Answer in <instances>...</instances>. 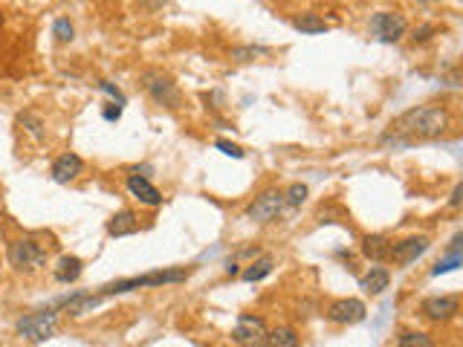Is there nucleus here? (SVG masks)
Listing matches in <instances>:
<instances>
[{"mask_svg": "<svg viewBox=\"0 0 463 347\" xmlns=\"http://www.w3.org/2000/svg\"><path fill=\"white\" fill-rule=\"evenodd\" d=\"M81 272H84L81 258H76V254H64V258H58L53 275H56L58 284H72V281H79V278H81Z\"/></svg>", "mask_w": 463, "mask_h": 347, "instance_id": "15", "label": "nucleus"}, {"mask_svg": "<svg viewBox=\"0 0 463 347\" xmlns=\"http://www.w3.org/2000/svg\"><path fill=\"white\" fill-rule=\"evenodd\" d=\"M388 284H391V272H388L385 266H374L368 275L362 278V290H365V292H371V295L385 292Z\"/></svg>", "mask_w": 463, "mask_h": 347, "instance_id": "17", "label": "nucleus"}, {"mask_svg": "<svg viewBox=\"0 0 463 347\" xmlns=\"http://www.w3.org/2000/svg\"><path fill=\"white\" fill-rule=\"evenodd\" d=\"M457 310H460L457 295H434V298H426L423 307H420V313L431 321H449L457 315Z\"/></svg>", "mask_w": 463, "mask_h": 347, "instance_id": "10", "label": "nucleus"}, {"mask_svg": "<svg viewBox=\"0 0 463 347\" xmlns=\"http://www.w3.org/2000/svg\"><path fill=\"white\" fill-rule=\"evenodd\" d=\"M119 116H122V107H119V104H116V107H105V119H107V122H116Z\"/></svg>", "mask_w": 463, "mask_h": 347, "instance_id": "31", "label": "nucleus"}, {"mask_svg": "<svg viewBox=\"0 0 463 347\" xmlns=\"http://www.w3.org/2000/svg\"><path fill=\"white\" fill-rule=\"evenodd\" d=\"M460 197H463V185H455V191H452V200H449V205H452V208H457V205H460Z\"/></svg>", "mask_w": 463, "mask_h": 347, "instance_id": "32", "label": "nucleus"}, {"mask_svg": "<svg viewBox=\"0 0 463 347\" xmlns=\"http://www.w3.org/2000/svg\"><path fill=\"white\" fill-rule=\"evenodd\" d=\"M258 55H270V50H266V46H237V50H232L235 61H252Z\"/></svg>", "mask_w": 463, "mask_h": 347, "instance_id": "24", "label": "nucleus"}, {"mask_svg": "<svg viewBox=\"0 0 463 347\" xmlns=\"http://www.w3.org/2000/svg\"><path fill=\"white\" fill-rule=\"evenodd\" d=\"M371 32L382 43H394V41H400L405 35V18L394 15V12H377L371 18Z\"/></svg>", "mask_w": 463, "mask_h": 347, "instance_id": "8", "label": "nucleus"}, {"mask_svg": "<svg viewBox=\"0 0 463 347\" xmlns=\"http://www.w3.org/2000/svg\"><path fill=\"white\" fill-rule=\"evenodd\" d=\"M214 148H217V151H223L226 156L243 159V148H240V145H235V142H226V139H217V142H214Z\"/></svg>", "mask_w": 463, "mask_h": 347, "instance_id": "27", "label": "nucleus"}, {"mask_svg": "<svg viewBox=\"0 0 463 347\" xmlns=\"http://www.w3.org/2000/svg\"><path fill=\"white\" fill-rule=\"evenodd\" d=\"M99 90H102V93H107V96H110V99H113L119 107L125 104V93H122L116 84H110V81H99Z\"/></svg>", "mask_w": 463, "mask_h": 347, "instance_id": "28", "label": "nucleus"}, {"mask_svg": "<svg viewBox=\"0 0 463 347\" xmlns=\"http://www.w3.org/2000/svg\"><path fill=\"white\" fill-rule=\"evenodd\" d=\"M429 249V238H405L400 243L391 246V254H388V261H394L397 266H408L411 261H417L420 254Z\"/></svg>", "mask_w": 463, "mask_h": 347, "instance_id": "11", "label": "nucleus"}, {"mask_svg": "<svg viewBox=\"0 0 463 347\" xmlns=\"http://www.w3.org/2000/svg\"><path fill=\"white\" fill-rule=\"evenodd\" d=\"M84 171V159L79 154H61L56 162H53V179L56 182H72L79 174Z\"/></svg>", "mask_w": 463, "mask_h": 347, "instance_id": "13", "label": "nucleus"}, {"mask_svg": "<svg viewBox=\"0 0 463 347\" xmlns=\"http://www.w3.org/2000/svg\"><path fill=\"white\" fill-rule=\"evenodd\" d=\"M226 272H229V275H237V264H235V261H229V264H226Z\"/></svg>", "mask_w": 463, "mask_h": 347, "instance_id": "33", "label": "nucleus"}, {"mask_svg": "<svg viewBox=\"0 0 463 347\" xmlns=\"http://www.w3.org/2000/svg\"><path fill=\"white\" fill-rule=\"evenodd\" d=\"M165 4H168V0H139V6L148 9V12H157V9H162Z\"/></svg>", "mask_w": 463, "mask_h": 347, "instance_id": "30", "label": "nucleus"}, {"mask_svg": "<svg viewBox=\"0 0 463 347\" xmlns=\"http://www.w3.org/2000/svg\"><path fill=\"white\" fill-rule=\"evenodd\" d=\"M292 27H296L299 32H304V35H325L330 29V23L319 15H301V18L292 20Z\"/></svg>", "mask_w": 463, "mask_h": 347, "instance_id": "18", "label": "nucleus"}, {"mask_svg": "<svg viewBox=\"0 0 463 347\" xmlns=\"http://www.w3.org/2000/svg\"><path fill=\"white\" fill-rule=\"evenodd\" d=\"M9 264L18 272H35L46 264V249L41 243H35L32 238H20L9 243Z\"/></svg>", "mask_w": 463, "mask_h": 347, "instance_id": "4", "label": "nucleus"}, {"mask_svg": "<svg viewBox=\"0 0 463 347\" xmlns=\"http://www.w3.org/2000/svg\"><path fill=\"white\" fill-rule=\"evenodd\" d=\"M136 231H139V220H136V215L131 212V208H122V212L113 215L110 223H107L110 238H125V235H136Z\"/></svg>", "mask_w": 463, "mask_h": 347, "instance_id": "14", "label": "nucleus"}, {"mask_svg": "<svg viewBox=\"0 0 463 347\" xmlns=\"http://www.w3.org/2000/svg\"><path fill=\"white\" fill-rule=\"evenodd\" d=\"M307 185H301V182H296V185H289V191L284 194V203H289L292 208H296V205H301L304 200H307Z\"/></svg>", "mask_w": 463, "mask_h": 347, "instance_id": "25", "label": "nucleus"}, {"mask_svg": "<svg viewBox=\"0 0 463 347\" xmlns=\"http://www.w3.org/2000/svg\"><path fill=\"white\" fill-rule=\"evenodd\" d=\"M463 264V258H460V254H449V258L446 261H437V266L431 269V275L437 278V275H446V272H452V269H457Z\"/></svg>", "mask_w": 463, "mask_h": 347, "instance_id": "26", "label": "nucleus"}, {"mask_svg": "<svg viewBox=\"0 0 463 347\" xmlns=\"http://www.w3.org/2000/svg\"><path fill=\"white\" fill-rule=\"evenodd\" d=\"M142 87L148 90V96L162 104V107H180L183 104V96H180V87L174 84V79L162 73V69H145L142 73Z\"/></svg>", "mask_w": 463, "mask_h": 347, "instance_id": "3", "label": "nucleus"}, {"mask_svg": "<svg viewBox=\"0 0 463 347\" xmlns=\"http://www.w3.org/2000/svg\"><path fill=\"white\" fill-rule=\"evenodd\" d=\"M368 313V307L362 304L359 298H339L327 307V318L333 324H359Z\"/></svg>", "mask_w": 463, "mask_h": 347, "instance_id": "9", "label": "nucleus"}, {"mask_svg": "<svg viewBox=\"0 0 463 347\" xmlns=\"http://www.w3.org/2000/svg\"><path fill=\"white\" fill-rule=\"evenodd\" d=\"M18 125L27 128V130L32 133V139H38V142L44 139V125H41L38 116H32V113H20V116H18Z\"/></svg>", "mask_w": 463, "mask_h": 347, "instance_id": "22", "label": "nucleus"}, {"mask_svg": "<svg viewBox=\"0 0 463 347\" xmlns=\"http://www.w3.org/2000/svg\"><path fill=\"white\" fill-rule=\"evenodd\" d=\"M281 208H284V194L278 189H270V191H263L261 197H255V203L247 208V220L252 223H270L281 215Z\"/></svg>", "mask_w": 463, "mask_h": 347, "instance_id": "7", "label": "nucleus"}, {"mask_svg": "<svg viewBox=\"0 0 463 347\" xmlns=\"http://www.w3.org/2000/svg\"><path fill=\"white\" fill-rule=\"evenodd\" d=\"M15 330L27 339V341H46L53 339L56 333V310H38V313H30L18 318Z\"/></svg>", "mask_w": 463, "mask_h": 347, "instance_id": "5", "label": "nucleus"}, {"mask_svg": "<svg viewBox=\"0 0 463 347\" xmlns=\"http://www.w3.org/2000/svg\"><path fill=\"white\" fill-rule=\"evenodd\" d=\"M266 324L261 315H252V313H243L237 315L235 321V330H232V339L240 344V347H263L266 344Z\"/></svg>", "mask_w": 463, "mask_h": 347, "instance_id": "6", "label": "nucleus"}, {"mask_svg": "<svg viewBox=\"0 0 463 347\" xmlns=\"http://www.w3.org/2000/svg\"><path fill=\"white\" fill-rule=\"evenodd\" d=\"M452 128V116L446 107H411L391 122L385 139H437Z\"/></svg>", "mask_w": 463, "mask_h": 347, "instance_id": "1", "label": "nucleus"}, {"mask_svg": "<svg viewBox=\"0 0 463 347\" xmlns=\"http://www.w3.org/2000/svg\"><path fill=\"white\" fill-rule=\"evenodd\" d=\"M0 23H4V12H0Z\"/></svg>", "mask_w": 463, "mask_h": 347, "instance_id": "34", "label": "nucleus"}, {"mask_svg": "<svg viewBox=\"0 0 463 347\" xmlns=\"http://www.w3.org/2000/svg\"><path fill=\"white\" fill-rule=\"evenodd\" d=\"M191 275V269H159L151 275H139V278H125V281H113L99 287V298H110V295H122L131 290H142V287H162V284H180Z\"/></svg>", "mask_w": 463, "mask_h": 347, "instance_id": "2", "label": "nucleus"}, {"mask_svg": "<svg viewBox=\"0 0 463 347\" xmlns=\"http://www.w3.org/2000/svg\"><path fill=\"white\" fill-rule=\"evenodd\" d=\"M266 347H299V333L292 327H275L266 333Z\"/></svg>", "mask_w": 463, "mask_h": 347, "instance_id": "19", "label": "nucleus"}, {"mask_svg": "<svg viewBox=\"0 0 463 347\" xmlns=\"http://www.w3.org/2000/svg\"><path fill=\"white\" fill-rule=\"evenodd\" d=\"M391 240H388V238H382V235H368V238H365L362 240V254H365V258H368V261H388V254H391Z\"/></svg>", "mask_w": 463, "mask_h": 347, "instance_id": "16", "label": "nucleus"}, {"mask_svg": "<svg viewBox=\"0 0 463 347\" xmlns=\"http://www.w3.org/2000/svg\"><path fill=\"white\" fill-rule=\"evenodd\" d=\"M397 347H434L431 336L429 333H420V330H405L400 336V344Z\"/></svg>", "mask_w": 463, "mask_h": 347, "instance_id": "21", "label": "nucleus"}, {"mask_svg": "<svg viewBox=\"0 0 463 347\" xmlns=\"http://www.w3.org/2000/svg\"><path fill=\"white\" fill-rule=\"evenodd\" d=\"M53 35H56V41L70 43L72 38H76V29H72V23H70L67 18H58V20L53 23Z\"/></svg>", "mask_w": 463, "mask_h": 347, "instance_id": "23", "label": "nucleus"}, {"mask_svg": "<svg viewBox=\"0 0 463 347\" xmlns=\"http://www.w3.org/2000/svg\"><path fill=\"white\" fill-rule=\"evenodd\" d=\"M273 266H275V261L270 258V254H263V258H258L255 264H249L247 269H243V281L255 284V281H261V278L270 275V272H273Z\"/></svg>", "mask_w": 463, "mask_h": 347, "instance_id": "20", "label": "nucleus"}, {"mask_svg": "<svg viewBox=\"0 0 463 347\" xmlns=\"http://www.w3.org/2000/svg\"><path fill=\"white\" fill-rule=\"evenodd\" d=\"M128 191H131L142 205H151V208L162 205V194L148 182V177H142L139 171H131V177H128Z\"/></svg>", "mask_w": 463, "mask_h": 347, "instance_id": "12", "label": "nucleus"}, {"mask_svg": "<svg viewBox=\"0 0 463 347\" xmlns=\"http://www.w3.org/2000/svg\"><path fill=\"white\" fill-rule=\"evenodd\" d=\"M431 32H437V27H434V23H426V27H417L411 32V41H426Z\"/></svg>", "mask_w": 463, "mask_h": 347, "instance_id": "29", "label": "nucleus"}]
</instances>
